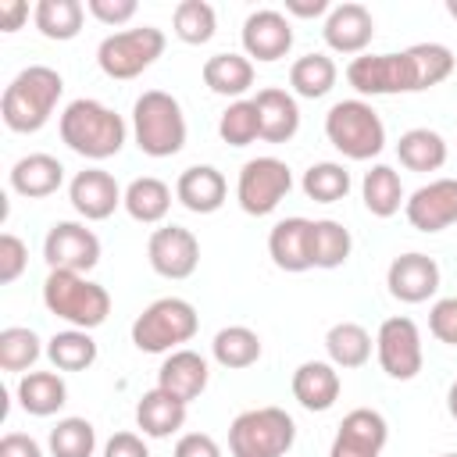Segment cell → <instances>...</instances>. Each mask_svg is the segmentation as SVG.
<instances>
[{
	"mask_svg": "<svg viewBox=\"0 0 457 457\" xmlns=\"http://www.w3.org/2000/svg\"><path fill=\"white\" fill-rule=\"evenodd\" d=\"M453 50L443 43H414L396 54H361L346 64V82L364 96L421 93L453 75Z\"/></svg>",
	"mask_w": 457,
	"mask_h": 457,
	"instance_id": "cell-1",
	"label": "cell"
},
{
	"mask_svg": "<svg viewBox=\"0 0 457 457\" xmlns=\"http://www.w3.org/2000/svg\"><path fill=\"white\" fill-rule=\"evenodd\" d=\"M57 132L71 154H79L86 161H107L125 146L129 125L107 104H100L93 96H79L61 111Z\"/></svg>",
	"mask_w": 457,
	"mask_h": 457,
	"instance_id": "cell-2",
	"label": "cell"
},
{
	"mask_svg": "<svg viewBox=\"0 0 457 457\" xmlns=\"http://www.w3.org/2000/svg\"><path fill=\"white\" fill-rule=\"evenodd\" d=\"M61 93H64V79L57 68L29 64L7 82L0 96V118L11 132H39L54 118Z\"/></svg>",
	"mask_w": 457,
	"mask_h": 457,
	"instance_id": "cell-3",
	"label": "cell"
},
{
	"mask_svg": "<svg viewBox=\"0 0 457 457\" xmlns=\"http://www.w3.org/2000/svg\"><path fill=\"white\" fill-rule=\"evenodd\" d=\"M132 136L146 157H175L186 146L182 104L164 89H146L132 104Z\"/></svg>",
	"mask_w": 457,
	"mask_h": 457,
	"instance_id": "cell-4",
	"label": "cell"
},
{
	"mask_svg": "<svg viewBox=\"0 0 457 457\" xmlns=\"http://www.w3.org/2000/svg\"><path fill=\"white\" fill-rule=\"evenodd\" d=\"M43 303L50 314L68 321V328L86 332L100 328L111 314V293L79 271H50L43 282Z\"/></svg>",
	"mask_w": 457,
	"mask_h": 457,
	"instance_id": "cell-5",
	"label": "cell"
},
{
	"mask_svg": "<svg viewBox=\"0 0 457 457\" xmlns=\"http://www.w3.org/2000/svg\"><path fill=\"white\" fill-rule=\"evenodd\" d=\"M200 328V314L189 300L182 296H157L154 303L143 307L132 321V346L139 353H171L182 350Z\"/></svg>",
	"mask_w": 457,
	"mask_h": 457,
	"instance_id": "cell-6",
	"label": "cell"
},
{
	"mask_svg": "<svg viewBox=\"0 0 457 457\" xmlns=\"http://www.w3.org/2000/svg\"><path fill=\"white\" fill-rule=\"evenodd\" d=\"M325 139L350 161H371L386 150V125L368 100L353 96V100H339L328 107Z\"/></svg>",
	"mask_w": 457,
	"mask_h": 457,
	"instance_id": "cell-7",
	"label": "cell"
},
{
	"mask_svg": "<svg viewBox=\"0 0 457 457\" xmlns=\"http://www.w3.org/2000/svg\"><path fill=\"white\" fill-rule=\"evenodd\" d=\"M296 443V421L282 407H250L228 425L232 457H286Z\"/></svg>",
	"mask_w": 457,
	"mask_h": 457,
	"instance_id": "cell-8",
	"label": "cell"
},
{
	"mask_svg": "<svg viewBox=\"0 0 457 457\" xmlns=\"http://www.w3.org/2000/svg\"><path fill=\"white\" fill-rule=\"evenodd\" d=\"M161 54H164V32L157 25H136V29L111 32L96 46V64L107 79L125 82V79L143 75Z\"/></svg>",
	"mask_w": 457,
	"mask_h": 457,
	"instance_id": "cell-9",
	"label": "cell"
},
{
	"mask_svg": "<svg viewBox=\"0 0 457 457\" xmlns=\"http://www.w3.org/2000/svg\"><path fill=\"white\" fill-rule=\"evenodd\" d=\"M289 189H293V171L278 157H253L239 168V179H236V200L253 218L271 214Z\"/></svg>",
	"mask_w": 457,
	"mask_h": 457,
	"instance_id": "cell-10",
	"label": "cell"
},
{
	"mask_svg": "<svg viewBox=\"0 0 457 457\" xmlns=\"http://www.w3.org/2000/svg\"><path fill=\"white\" fill-rule=\"evenodd\" d=\"M375 357L382 364V371L396 382H411L418 378L421 364H425V350H421V332L407 314H393L378 325L375 332Z\"/></svg>",
	"mask_w": 457,
	"mask_h": 457,
	"instance_id": "cell-11",
	"label": "cell"
},
{
	"mask_svg": "<svg viewBox=\"0 0 457 457\" xmlns=\"http://www.w3.org/2000/svg\"><path fill=\"white\" fill-rule=\"evenodd\" d=\"M43 261L50 271H93L100 264V239L82 221H54L43 239Z\"/></svg>",
	"mask_w": 457,
	"mask_h": 457,
	"instance_id": "cell-12",
	"label": "cell"
},
{
	"mask_svg": "<svg viewBox=\"0 0 457 457\" xmlns=\"http://www.w3.org/2000/svg\"><path fill=\"white\" fill-rule=\"evenodd\" d=\"M146 261L161 278H189L200 264V239L182 225H161L146 239Z\"/></svg>",
	"mask_w": 457,
	"mask_h": 457,
	"instance_id": "cell-13",
	"label": "cell"
},
{
	"mask_svg": "<svg viewBox=\"0 0 457 457\" xmlns=\"http://www.w3.org/2000/svg\"><path fill=\"white\" fill-rule=\"evenodd\" d=\"M403 214L418 232H443L457 225V179H432L418 186L407 196Z\"/></svg>",
	"mask_w": 457,
	"mask_h": 457,
	"instance_id": "cell-14",
	"label": "cell"
},
{
	"mask_svg": "<svg viewBox=\"0 0 457 457\" xmlns=\"http://www.w3.org/2000/svg\"><path fill=\"white\" fill-rule=\"evenodd\" d=\"M386 439H389L386 418L371 407H353L339 421L336 439L328 446V457H382Z\"/></svg>",
	"mask_w": 457,
	"mask_h": 457,
	"instance_id": "cell-15",
	"label": "cell"
},
{
	"mask_svg": "<svg viewBox=\"0 0 457 457\" xmlns=\"http://www.w3.org/2000/svg\"><path fill=\"white\" fill-rule=\"evenodd\" d=\"M321 36H325L328 50L346 54V57H361L375 39V18H371V11L364 4L346 0V4H336L325 14Z\"/></svg>",
	"mask_w": 457,
	"mask_h": 457,
	"instance_id": "cell-16",
	"label": "cell"
},
{
	"mask_svg": "<svg viewBox=\"0 0 457 457\" xmlns=\"http://www.w3.org/2000/svg\"><path fill=\"white\" fill-rule=\"evenodd\" d=\"M439 278H443V275H439L436 257L418 253V250L393 257L389 268H386V286H389V293H393L400 303H425L428 296H436Z\"/></svg>",
	"mask_w": 457,
	"mask_h": 457,
	"instance_id": "cell-17",
	"label": "cell"
},
{
	"mask_svg": "<svg viewBox=\"0 0 457 457\" xmlns=\"http://www.w3.org/2000/svg\"><path fill=\"white\" fill-rule=\"evenodd\" d=\"M289 46H293V25H289V18L282 11L261 7V11L246 14V21H243V50H246L250 61L271 64V61L286 57Z\"/></svg>",
	"mask_w": 457,
	"mask_h": 457,
	"instance_id": "cell-18",
	"label": "cell"
},
{
	"mask_svg": "<svg viewBox=\"0 0 457 457\" xmlns=\"http://www.w3.org/2000/svg\"><path fill=\"white\" fill-rule=\"evenodd\" d=\"M68 200L75 207V214H82L86 221H104L111 218L121 200H125V189L114 182L111 171L104 168H86L79 171L71 182H68Z\"/></svg>",
	"mask_w": 457,
	"mask_h": 457,
	"instance_id": "cell-19",
	"label": "cell"
},
{
	"mask_svg": "<svg viewBox=\"0 0 457 457\" xmlns=\"http://www.w3.org/2000/svg\"><path fill=\"white\" fill-rule=\"evenodd\" d=\"M311 232L314 221L311 218H282L271 232H268V257L275 261V268L282 271H307L314 268V253H311Z\"/></svg>",
	"mask_w": 457,
	"mask_h": 457,
	"instance_id": "cell-20",
	"label": "cell"
},
{
	"mask_svg": "<svg viewBox=\"0 0 457 457\" xmlns=\"http://www.w3.org/2000/svg\"><path fill=\"white\" fill-rule=\"evenodd\" d=\"M211 382V368H207V357L196 353V350H171L157 371V389L179 396L182 403L196 400Z\"/></svg>",
	"mask_w": 457,
	"mask_h": 457,
	"instance_id": "cell-21",
	"label": "cell"
},
{
	"mask_svg": "<svg viewBox=\"0 0 457 457\" xmlns=\"http://www.w3.org/2000/svg\"><path fill=\"white\" fill-rule=\"evenodd\" d=\"M293 400L303 407V411H328L336 407L339 400V389H343V378H339V368L332 361H303L296 371H293Z\"/></svg>",
	"mask_w": 457,
	"mask_h": 457,
	"instance_id": "cell-22",
	"label": "cell"
},
{
	"mask_svg": "<svg viewBox=\"0 0 457 457\" xmlns=\"http://www.w3.org/2000/svg\"><path fill=\"white\" fill-rule=\"evenodd\" d=\"M228 196V182L214 164H193L175 182V200L193 214H214Z\"/></svg>",
	"mask_w": 457,
	"mask_h": 457,
	"instance_id": "cell-23",
	"label": "cell"
},
{
	"mask_svg": "<svg viewBox=\"0 0 457 457\" xmlns=\"http://www.w3.org/2000/svg\"><path fill=\"white\" fill-rule=\"evenodd\" d=\"M253 104H257V118H261V139H268V143H289L296 136V129H300V107H296V96L289 89L264 86V89H257Z\"/></svg>",
	"mask_w": 457,
	"mask_h": 457,
	"instance_id": "cell-24",
	"label": "cell"
},
{
	"mask_svg": "<svg viewBox=\"0 0 457 457\" xmlns=\"http://www.w3.org/2000/svg\"><path fill=\"white\" fill-rule=\"evenodd\" d=\"M64 186V164L54 154H25L11 168V189L25 200L54 196Z\"/></svg>",
	"mask_w": 457,
	"mask_h": 457,
	"instance_id": "cell-25",
	"label": "cell"
},
{
	"mask_svg": "<svg viewBox=\"0 0 457 457\" xmlns=\"http://www.w3.org/2000/svg\"><path fill=\"white\" fill-rule=\"evenodd\" d=\"M186 407L189 403H182L179 396H171V393H164V389L154 386L136 403V425L150 439H168V436H175L186 425Z\"/></svg>",
	"mask_w": 457,
	"mask_h": 457,
	"instance_id": "cell-26",
	"label": "cell"
},
{
	"mask_svg": "<svg viewBox=\"0 0 457 457\" xmlns=\"http://www.w3.org/2000/svg\"><path fill=\"white\" fill-rule=\"evenodd\" d=\"M18 403L32 418H50L68 403V386L61 371H25L18 378Z\"/></svg>",
	"mask_w": 457,
	"mask_h": 457,
	"instance_id": "cell-27",
	"label": "cell"
},
{
	"mask_svg": "<svg viewBox=\"0 0 457 457\" xmlns=\"http://www.w3.org/2000/svg\"><path fill=\"white\" fill-rule=\"evenodd\" d=\"M121 207L129 211L132 221H143V225H157L168 218L171 211V186L157 175H139L125 186V200Z\"/></svg>",
	"mask_w": 457,
	"mask_h": 457,
	"instance_id": "cell-28",
	"label": "cell"
},
{
	"mask_svg": "<svg viewBox=\"0 0 457 457\" xmlns=\"http://www.w3.org/2000/svg\"><path fill=\"white\" fill-rule=\"evenodd\" d=\"M204 86L218 96H236L243 100V93L253 86V61L246 54H214L204 61Z\"/></svg>",
	"mask_w": 457,
	"mask_h": 457,
	"instance_id": "cell-29",
	"label": "cell"
},
{
	"mask_svg": "<svg viewBox=\"0 0 457 457\" xmlns=\"http://www.w3.org/2000/svg\"><path fill=\"white\" fill-rule=\"evenodd\" d=\"M361 196H364V207L375 214V218H393L407 196H403V182H400V171L389 168V164H371L361 179Z\"/></svg>",
	"mask_w": 457,
	"mask_h": 457,
	"instance_id": "cell-30",
	"label": "cell"
},
{
	"mask_svg": "<svg viewBox=\"0 0 457 457\" xmlns=\"http://www.w3.org/2000/svg\"><path fill=\"white\" fill-rule=\"evenodd\" d=\"M211 357L228 371H243L261 361V336L250 325H225L211 339Z\"/></svg>",
	"mask_w": 457,
	"mask_h": 457,
	"instance_id": "cell-31",
	"label": "cell"
},
{
	"mask_svg": "<svg viewBox=\"0 0 457 457\" xmlns=\"http://www.w3.org/2000/svg\"><path fill=\"white\" fill-rule=\"evenodd\" d=\"M371 332L357 321H336L325 332V353L336 368H364L371 361Z\"/></svg>",
	"mask_w": 457,
	"mask_h": 457,
	"instance_id": "cell-32",
	"label": "cell"
},
{
	"mask_svg": "<svg viewBox=\"0 0 457 457\" xmlns=\"http://www.w3.org/2000/svg\"><path fill=\"white\" fill-rule=\"evenodd\" d=\"M446 139L436 129H407L396 143V157L407 171H439L446 164Z\"/></svg>",
	"mask_w": 457,
	"mask_h": 457,
	"instance_id": "cell-33",
	"label": "cell"
},
{
	"mask_svg": "<svg viewBox=\"0 0 457 457\" xmlns=\"http://www.w3.org/2000/svg\"><path fill=\"white\" fill-rule=\"evenodd\" d=\"M96 339L86 328H64L46 339V357L57 371H86L96 364Z\"/></svg>",
	"mask_w": 457,
	"mask_h": 457,
	"instance_id": "cell-34",
	"label": "cell"
},
{
	"mask_svg": "<svg viewBox=\"0 0 457 457\" xmlns=\"http://www.w3.org/2000/svg\"><path fill=\"white\" fill-rule=\"evenodd\" d=\"M32 21L46 39L68 43L82 32L86 4H79V0H39L36 11H32Z\"/></svg>",
	"mask_w": 457,
	"mask_h": 457,
	"instance_id": "cell-35",
	"label": "cell"
},
{
	"mask_svg": "<svg viewBox=\"0 0 457 457\" xmlns=\"http://www.w3.org/2000/svg\"><path fill=\"white\" fill-rule=\"evenodd\" d=\"M336 79H339V68H336V61H332L328 54H303V57H296L293 68H289V86H293V93L303 96V100L325 96V93L336 86Z\"/></svg>",
	"mask_w": 457,
	"mask_h": 457,
	"instance_id": "cell-36",
	"label": "cell"
},
{
	"mask_svg": "<svg viewBox=\"0 0 457 457\" xmlns=\"http://www.w3.org/2000/svg\"><path fill=\"white\" fill-rule=\"evenodd\" d=\"M353 250V239H350V228L336 218H318L314 221V232H311V253H314V268H339L346 264Z\"/></svg>",
	"mask_w": 457,
	"mask_h": 457,
	"instance_id": "cell-37",
	"label": "cell"
},
{
	"mask_svg": "<svg viewBox=\"0 0 457 457\" xmlns=\"http://www.w3.org/2000/svg\"><path fill=\"white\" fill-rule=\"evenodd\" d=\"M218 29V14L207 0H182L175 4V14H171V32L189 43V46H200V43H211Z\"/></svg>",
	"mask_w": 457,
	"mask_h": 457,
	"instance_id": "cell-38",
	"label": "cell"
},
{
	"mask_svg": "<svg viewBox=\"0 0 457 457\" xmlns=\"http://www.w3.org/2000/svg\"><path fill=\"white\" fill-rule=\"evenodd\" d=\"M303 193L314 200V204H336L350 193V171L339 164V161H318L303 171Z\"/></svg>",
	"mask_w": 457,
	"mask_h": 457,
	"instance_id": "cell-39",
	"label": "cell"
},
{
	"mask_svg": "<svg viewBox=\"0 0 457 457\" xmlns=\"http://www.w3.org/2000/svg\"><path fill=\"white\" fill-rule=\"evenodd\" d=\"M43 353V343L32 328L25 325H7L0 328V368L4 371H32V364L39 361Z\"/></svg>",
	"mask_w": 457,
	"mask_h": 457,
	"instance_id": "cell-40",
	"label": "cell"
},
{
	"mask_svg": "<svg viewBox=\"0 0 457 457\" xmlns=\"http://www.w3.org/2000/svg\"><path fill=\"white\" fill-rule=\"evenodd\" d=\"M46 446H50L54 457H93V450H96V428L86 418H61L50 428Z\"/></svg>",
	"mask_w": 457,
	"mask_h": 457,
	"instance_id": "cell-41",
	"label": "cell"
},
{
	"mask_svg": "<svg viewBox=\"0 0 457 457\" xmlns=\"http://www.w3.org/2000/svg\"><path fill=\"white\" fill-rule=\"evenodd\" d=\"M218 136L228 146H250L253 139H261V118H257V104L253 100H232L221 118H218Z\"/></svg>",
	"mask_w": 457,
	"mask_h": 457,
	"instance_id": "cell-42",
	"label": "cell"
},
{
	"mask_svg": "<svg viewBox=\"0 0 457 457\" xmlns=\"http://www.w3.org/2000/svg\"><path fill=\"white\" fill-rule=\"evenodd\" d=\"M25 268H29V246L14 232H4L0 236V282L4 286L18 282Z\"/></svg>",
	"mask_w": 457,
	"mask_h": 457,
	"instance_id": "cell-43",
	"label": "cell"
},
{
	"mask_svg": "<svg viewBox=\"0 0 457 457\" xmlns=\"http://www.w3.org/2000/svg\"><path fill=\"white\" fill-rule=\"evenodd\" d=\"M428 332L446 343V346H457V296H443L432 303L428 311Z\"/></svg>",
	"mask_w": 457,
	"mask_h": 457,
	"instance_id": "cell-44",
	"label": "cell"
},
{
	"mask_svg": "<svg viewBox=\"0 0 457 457\" xmlns=\"http://www.w3.org/2000/svg\"><path fill=\"white\" fill-rule=\"evenodd\" d=\"M86 11H89L96 21L118 29V25H125L129 18H136L139 4H136V0H86Z\"/></svg>",
	"mask_w": 457,
	"mask_h": 457,
	"instance_id": "cell-45",
	"label": "cell"
},
{
	"mask_svg": "<svg viewBox=\"0 0 457 457\" xmlns=\"http://www.w3.org/2000/svg\"><path fill=\"white\" fill-rule=\"evenodd\" d=\"M171 457H221V446L207 432H186V436H179Z\"/></svg>",
	"mask_w": 457,
	"mask_h": 457,
	"instance_id": "cell-46",
	"label": "cell"
},
{
	"mask_svg": "<svg viewBox=\"0 0 457 457\" xmlns=\"http://www.w3.org/2000/svg\"><path fill=\"white\" fill-rule=\"evenodd\" d=\"M104 457H150V446L136 432H114L104 443Z\"/></svg>",
	"mask_w": 457,
	"mask_h": 457,
	"instance_id": "cell-47",
	"label": "cell"
},
{
	"mask_svg": "<svg viewBox=\"0 0 457 457\" xmlns=\"http://www.w3.org/2000/svg\"><path fill=\"white\" fill-rule=\"evenodd\" d=\"M0 457H43V446L25 432H7L0 439Z\"/></svg>",
	"mask_w": 457,
	"mask_h": 457,
	"instance_id": "cell-48",
	"label": "cell"
},
{
	"mask_svg": "<svg viewBox=\"0 0 457 457\" xmlns=\"http://www.w3.org/2000/svg\"><path fill=\"white\" fill-rule=\"evenodd\" d=\"M25 18H29V4L25 0H0V29L4 32H18Z\"/></svg>",
	"mask_w": 457,
	"mask_h": 457,
	"instance_id": "cell-49",
	"label": "cell"
},
{
	"mask_svg": "<svg viewBox=\"0 0 457 457\" xmlns=\"http://www.w3.org/2000/svg\"><path fill=\"white\" fill-rule=\"evenodd\" d=\"M328 11H332L328 0H286V14L293 18H321Z\"/></svg>",
	"mask_w": 457,
	"mask_h": 457,
	"instance_id": "cell-50",
	"label": "cell"
},
{
	"mask_svg": "<svg viewBox=\"0 0 457 457\" xmlns=\"http://www.w3.org/2000/svg\"><path fill=\"white\" fill-rule=\"evenodd\" d=\"M446 411H450V418L457 421V378H453V386L446 389Z\"/></svg>",
	"mask_w": 457,
	"mask_h": 457,
	"instance_id": "cell-51",
	"label": "cell"
},
{
	"mask_svg": "<svg viewBox=\"0 0 457 457\" xmlns=\"http://www.w3.org/2000/svg\"><path fill=\"white\" fill-rule=\"evenodd\" d=\"M446 14L457 21V0H446Z\"/></svg>",
	"mask_w": 457,
	"mask_h": 457,
	"instance_id": "cell-52",
	"label": "cell"
},
{
	"mask_svg": "<svg viewBox=\"0 0 457 457\" xmlns=\"http://www.w3.org/2000/svg\"><path fill=\"white\" fill-rule=\"evenodd\" d=\"M439 457H457V453H439Z\"/></svg>",
	"mask_w": 457,
	"mask_h": 457,
	"instance_id": "cell-53",
	"label": "cell"
}]
</instances>
